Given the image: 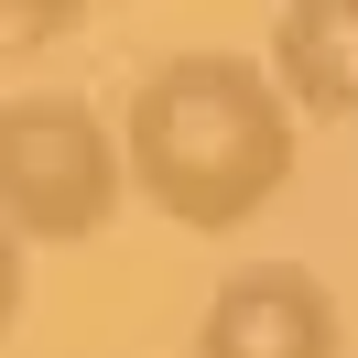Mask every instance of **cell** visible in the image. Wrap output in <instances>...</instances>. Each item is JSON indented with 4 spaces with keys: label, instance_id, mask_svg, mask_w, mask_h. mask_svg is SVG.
I'll return each instance as SVG.
<instances>
[{
    "label": "cell",
    "instance_id": "1",
    "mask_svg": "<svg viewBox=\"0 0 358 358\" xmlns=\"http://www.w3.org/2000/svg\"><path fill=\"white\" fill-rule=\"evenodd\" d=\"M120 174L141 185L152 217L196 228V239H228L293 185V109L228 44L163 55L120 98Z\"/></svg>",
    "mask_w": 358,
    "mask_h": 358
},
{
    "label": "cell",
    "instance_id": "2",
    "mask_svg": "<svg viewBox=\"0 0 358 358\" xmlns=\"http://www.w3.org/2000/svg\"><path fill=\"white\" fill-rule=\"evenodd\" d=\"M120 120H98L76 87H22L0 98V228L11 239H98L120 206Z\"/></svg>",
    "mask_w": 358,
    "mask_h": 358
},
{
    "label": "cell",
    "instance_id": "3",
    "mask_svg": "<svg viewBox=\"0 0 358 358\" xmlns=\"http://www.w3.org/2000/svg\"><path fill=\"white\" fill-rule=\"evenodd\" d=\"M196 358H336V304L304 261H250L206 293Z\"/></svg>",
    "mask_w": 358,
    "mask_h": 358
},
{
    "label": "cell",
    "instance_id": "4",
    "mask_svg": "<svg viewBox=\"0 0 358 358\" xmlns=\"http://www.w3.org/2000/svg\"><path fill=\"white\" fill-rule=\"evenodd\" d=\"M261 76L282 87L293 120H358V0H293V11H271Z\"/></svg>",
    "mask_w": 358,
    "mask_h": 358
},
{
    "label": "cell",
    "instance_id": "5",
    "mask_svg": "<svg viewBox=\"0 0 358 358\" xmlns=\"http://www.w3.org/2000/svg\"><path fill=\"white\" fill-rule=\"evenodd\" d=\"M22 326V239H11V228H0V336Z\"/></svg>",
    "mask_w": 358,
    "mask_h": 358
}]
</instances>
